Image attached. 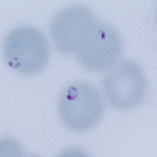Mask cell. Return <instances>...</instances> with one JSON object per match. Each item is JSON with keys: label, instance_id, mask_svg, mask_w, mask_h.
<instances>
[{"label": "cell", "instance_id": "obj_1", "mask_svg": "<svg viewBox=\"0 0 157 157\" xmlns=\"http://www.w3.org/2000/svg\"><path fill=\"white\" fill-rule=\"evenodd\" d=\"M59 115L63 123L71 130L84 132L91 129L102 117V98L94 85L76 81L67 85L58 101Z\"/></svg>", "mask_w": 157, "mask_h": 157}, {"label": "cell", "instance_id": "obj_5", "mask_svg": "<svg viewBox=\"0 0 157 157\" xmlns=\"http://www.w3.org/2000/svg\"><path fill=\"white\" fill-rule=\"evenodd\" d=\"M96 18L95 11L84 5H70L58 11L48 25L56 49L64 54H74L82 31Z\"/></svg>", "mask_w": 157, "mask_h": 157}, {"label": "cell", "instance_id": "obj_4", "mask_svg": "<svg viewBox=\"0 0 157 157\" xmlns=\"http://www.w3.org/2000/svg\"><path fill=\"white\" fill-rule=\"evenodd\" d=\"M102 86L110 105L126 111L142 102L147 93L148 83L140 65L126 60L103 78Z\"/></svg>", "mask_w": 157, "mask_h": 157}, {"label": "cell", "instance_id": "obj_2", "mask_svg": "<svg viewBox=\"0 0 157 157\" xmlns=\"http://www.w3.org/2000/svg\"><path fill=\"white\" fill-rule=\"evenodd\" d=\"M2 51L7 64L23 75L40 71L48 63L50 56L44 34L29 25H19L10 30L4 39Z\"/></svg>", "mask_w": 157, "mask_h": 157}, {"label": "cell", "instance_id": "obj_3", "mask_svg": "<svg viewBox=\"0 0 157 157\" xmlns=\"http://www.w3.org/2000/svg\"><path fill=\"white\" fill-rule=\"evenodd\" d=\"M121 50V38L116 29L95 18L82 31L74 54L84 68L98 72L114 65Z\"/></svg>", "mask_w": 157, "mask_h": 157}]
</instances>
